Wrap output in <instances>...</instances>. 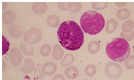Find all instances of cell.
<instances>
[{"label": "cell", "mask_w": 134, "mask_h": 80, "mask_svg": "<svg viewBox=\"0 0 134 80\" xmlns=\"http://www.w3.org/2000/svg\"><path fill=\"white\" fill-rule=\"evenodd\" d=\"M107 7H108L107 2H94V3H92V7L94 10H104Z\"/></svg>", "instance_id": "cell-25"}, {"label": "cell", "mask_w": 134, "mask_h": 80, "mask_svg": "<svg viewBox=\"0 0 134 80\" xmlns=\"http://www.w3.org/2000/svg\"><path fill=\"white\" fill-rule=\"evenodd\" d=\"M40 63H37L35 69V80H44L43 74L42 73Z\"/></svg>", "instance_id": "cell-22"}, {"label": "cell", "mask_w": 134, "mask_h": 80, "mask_svg": "<svg viewBox=\"0 0 134 80\" xmlns=\"http://www.w3.org/2000/svg\"><path fill=\"white\" fill-rule=\"evenodd\" d=\"M134 28V23L132 20H127L125 22H124L122 25V32L125 34H129L133 31Z\"/></svg>", "instance_id": "cell-18"}, {"label": "cell", "mask_w": 134, "mask_h": 80, "mask_svg": "<svg viewBox=\"0 0 134 80\" xmlns=\"http://www.w3.org/2000/svg\"><path fill=\"white\" fill-rule=\"evenodd\" d=\"M35 69V63L30 58H26L24 62V65H22L21 70L24 74H29Z\"/></svg>", "instance_id": "cell-10"}, {"label": "cell", "mask_w": 134, "mask_h": 80, "mask_svg": "<svg viewBox=\"0 0 134 80\" xmlns=\"http://www.w3.org/2000/svg\"><path fill=\"white\" fill-rule=\"evenodd\" d=\"M100 50V44L96 41H92L88 45V51L90 54H96Z\"/></svg>", "instance_id": "cell-20"}, {"label": "cell", "mask_w": 134, "mask_h": 80, "mask_svg": "<svg viewBox=\"0 0 134 80\" xmlns=\"http://www.w3.org/2000/svg\"><path fill=\"white\" fill-rule=\"evenodd\" d=\"M80 24L86 34L96 35L104 29L105 20L102 14L94 10H90L81 15Z\"/></svg>", "instance_id": "cell-2"}, {"label": "cell", "mask_w": 134, "mask_h": 80, "mask_svg": "<svg viewBox=\"0 0 134 80\" xmlns=\"http://www.w3.org/2000/svg\"><path fill=\"white\" fill-rule=\"evenodd\" d=\"M42 39V32L36 27L29 29L24 35V42L28 44H37Z\"/></svg>", "instance_id": "cell-5"}, {"label": "cell", "mask_w": 134, "mask_h": 80, "mask_svg": "<svg viewBox=\"0 0 134 80\" xmlns=\"http://www.w3.org/2000/svg\"><path fill=\"white\" fill-rule=\"evenodd\" d=\"M83 80H87V79H83Z\"/></svg>", "instance_id": "cell-35"}, {"label": "cell", "mask_w": 134, "mask_h": 80, "mask_svg": "<svg viewBox=\"0 0 134 80\" xmlns=\"http://www.w3.org/2000/svg\"><path fill=\"white\" fill-rule=\"evenodd\" d=\"M116 17L121 21H124L131 17V12L127 8H122L116 12Z\"/></svg>", "instance_id": "cell-17"}, {"label": "cell", "mask_w": 134, "mask_h": 80, "mask_svg": "<svg viewBox=\"0 0 134 80\" xmlns=\"http://www.w3.org/2000/svg\"><path fill=\"white\" fill-rule=\"evenodd\" d=\"M82 4L80 2H68V9L73 13L79 12L81 10Z\"/></svg>", "instance_id": "cell-19"}, {"label": "cell", "mask_w": 134, "mask_h": 80, "mask_svg": "<svg viewBox=\"0 0 134 80\" xmlns=\"http://www.w3.org/2000/svg\"><path fill=\"white\" fill-rule=\"evenodd\" d=\"M96 71H97V69H96L95 65H92V64L87 65L85 68V70H84L85 74L88 76H93L96 74Z\"/></svg>", "instance_id": "cell-23"}, {"label": "cell", "mask_w": 134, "mask_h": 80, "mask_svg": "<svg viewBox=\"0 0 134 80\" xmlns=\"http://www.w3.org/2000/svg\"><path fill=\"white\" fill-rule=\"evenodd\" d=\"M6 63H5V62L4 60H2V71H4L5 69H6Z\"/></svg>", "instance_id": "cell-32"}, {"label": "cell", "mask_w": 134, "mask_h": 80, "mask_svg": "<svg viewBox=\"0 0 134 80\" xmlns=\"http://www.w3.org/2000/svg\"><path fill=\"white\" fill-rule=\"evenodd\" d=\"M20 50L26 56H32L34 55V48L32 45L22 43L20 45Z\"/></svg>", "instance_id": "cell-15"}, {"label": "cell", "mask_w": 134, "mask_h": 80, "mask_svg": "<svg viewBox=\"0 0 134 80\" xmlns=\"http://www.w3.org/2000/svg\"><path fill=\"white\" fill-rule=\"evenodd\" d=\"M63 55H64V51L62 47H60V45L55 44L53 47V51H52L53 58L57 61H59L63 58Z\"/></svg>", "instance_id": "cell-13"}, {"label": "cell", "mask_w": 134, "mask_h": 80, "mask_svg": "<svg viewBox=\"0 0 134 80\" xmlns=\"http://www.w3.org/2000/svg\"><path fill=\"white\" fill-rule=\"evenodd\" d=\"M125 65L127 69H134V55H131L127 58V61H125Z\"/></svg>", "instance_id": "cell-26"}, {"label": "cell", "mask_w": 134, "mask_h": 80, "mask_svg": "<svg viewBox=\"0 0 134 80\" xmlns=\"http://www.w3.org/2000/svg\"><path fill=\"white\" fill-rule=\"evenodd\" d=\"M41 70H42V73L44 75L51 76V75H54L55 73L57 72V66L53 62H47V63H45L43 65Z\"/></svg>", "instance_id": "cell-7"}, {"label": "cell", "mask_w": 134, "mask_h": 80, "mask_svg": "<svg viewBox=\"0 0 134 80\" xmlns=\"http://www.w3.org/2000/svg\"><path fill=\"white\" fill-rule=\"evenodd\" d=\"M133 52H134V47H133Z\"/></svg>", "instance_id": "cell-34"}, {"label": "cell", "mask_w": 134, "mask_h": 80, "mask_svg": "<svg viewBox=\"0 0 134 80\" xmlns=\"http://www.w3.org/2000/svg\"><path fill=\"white\" fill-rule=\"evenodd\" d=\"M65 74L67 78L70 79H74L79 76V72L78 69H76L75 66H68L65 70Z\"/></svg>", "instance_id": "cell-12"}, {"label": "cell", "mask_w": 134, "mask_h": 80, "mask_svg": "<svg viewBox=\"0 0 134 80\" xmlns=\"http://www.w3.org/2000/svg\"><path fill=\"white\" fill-rule=\"evenodd\" d=\"M52 80H65V76H63L61 74H56L53 79Z\"/></svg>", "instance_id": "cell-30"}, {"label": "cell", "mask_w": 134, "mask_h": 80, "mask_svg": "<svg viewBox=\"0 0 134 80\" xmlns=\"http://www.w3.org/2000/svg\"><path fill=\"white\" fill-rule=\"evenodd\" d=\"M40 54L43 57H48L51 54V47L49 44H43L40 47Z\"/></svg>", "instance_id": "cell-24"}, {"label": "cell", "mask_w": 134, "mask_h": 80, "mask_svg": "<svg viewBox=\"0 0 134 80\" xmlns=\"http://www.w3.org/2000/svg\"><path fill=\"white\" fill-rule=\"evenodd\" d=\"M74 62V56L71 54H66L65 57L63 58L62 61H61V65L63 67H65L67 65L72 64Z\"/></svg>", "instance_id": "cell-21"}, {"label": "cell", "mask_w": 134, "mask_h": 80, "mask_svg": "<svg viewBox=\"0 0 134 80\" xmlns=\"http://www.w3.org/2000/svg\"><path fill=\"white\" fill-rule=\"evenodd\" d=\"M105 52L113 61L122 62L130 57L131 50L127 41L121 37H116L107 44Z\"/></svg>", "instance_id": "cell-3"}, {"label": "cell", "mask_w": 134, "mask_h": 80, "mask_svg": "<svg viewBox=\"0 0 134 80\" xmlns=\"http://www.w3.org/2000/svg\"><path fill=\"white\" fill-rule=\"evenodd\" d=\"M8 34L9 36L13 39H18L22 35V30L21 26L19 25H13L8 28Z\"/></svg>", "instance_id": "cell-8"}, {"label": "cell", "mask_w": 134, "mask_h": 80, "mask_svg": "<svg viewBox=\"0 0 134 80\" xmlns=\"http://www.w3.org/2000/svg\"><path fill=\"white\" fill-rule=\"evenodd\" d=\"M118 27V23L115 19H110L106 23L105 25V31L108 34H112L116 31V29Z\"/></svg>", "instance_id": "cell-14"}, {"label": "cell", "mask_w": 134, "mask_h": 80, "mask_svg": "<svg viewBox=\"0 0 134 80\" xmlns=\"http://www.w3.org/2000/svg\"><path fill=\"white\" fill-rule=\"evenodd\" d=\"M60 20L57 15H51L47 18V23L51 28H56L59 25Z\"/></svg>", "instance_id": "cell-16"}, {"label": "cell", "mask_w": 134, "mask_h": 80, "mask_svg": "<svg viewBox=\"0 0 134 80\" xmlns=\"http://www.w3.org/2000/svg\"><path fill=\"white\" fill-rule=\"evenodd\" d=\"M2 5H4V7H3V8H2V10H5V8L7 7V4L3 3V4H2Z\"/></svg>", "instance_id": "cell-33"}, {"label": "cell", "mask_w": 134, "mask_h": 80, "mask_svg": "<svg viewBox=\"0 0 134 80\" xmlns=\"http://www.w3.org/2000/svg\"><path fill=\"white\" fill-rule=\"evenodd\" d=\"M48 5L46 2H35L32 4V10L37 15H43L46 12Z\"/></svg>", "instance_id": "cell-9"}, {"label": "cell", "mask_w": 134, "mask_h": 80, "mask_svg": "<svg viewBox=\"0 0 134 80\" xmlns=\"http://www.w3.org/2000/svg\"><path fill=\"white\" fill-rule=\"evenodd\" d=\"M58 8L62 11H67L68 10V3L67 2H58Z\"/></svg>", "instance_id": "cell-29"}, {"label": "cell", "mask_w": 134, "mask_h": 80, "mask_svg": "<svg viewBox=\"0 0 134 80\" xmlns=\"http://www.w3.org/2000/svg\"><path fill=\"white\" fill-rule=\"evenodd\" d=\"M105 75L111 79H117L122 73L121 65L116 63L108 62L105 66Z\"/></svg>", "instance_id": "cell-4"}, {"label": "cell", "mask_w": 134, "mask_h": 80, "mask_svg": "<svg viewBox=\"0 0 134 80\" xmlns=\"http://www.w3.org/2000/svg\"><path fill=\"white\" fill-rule=\"evenodd\" d=\"M57 36L60 44L70 51L79 50L84 42L83 31L73 21H68L61 23L57 31Z\"/></svg>", "instance_id": "cell-1"}, {"label": "cell", "mask_w": 134, "mask_h": 80, "mask_svg": "<svg viewBox=\"0 0 134 80\" xmlns=\"http://www.w3.org/2000/svg\"><path fill=\"white\" fill-rule=\"evenodd\" d=\"M2 44H3V47H2V49H3V52H2V55H4L8 50L9 49V42L7 41V39H5L4 36H2Z\"/></svg>", "instance_id": "cell-28"}, {"label": "cell", "mask_w": 134, "mask_h": 80, "mask_svg": "<svg viewBox=\"0 0 134 80\" xmlns=\"http://www.w3.org/2000/svg\"><path fill=\"white\" fill-rule=\"evenodd\" d=\"M9 58L11 63L14 66H18L23 61V55L18 48H12L9 53Z\"/></svg>", "instance_id": "cell-6"}, {"label": "cell", "mask_w": 134, "mask_h": 80, "mask_svg": "<svg viewBox=\"0 0 134 80\" xmlns=\"http://www.w3.org/2000/svg\"><path fill=\"white\" fill-rule=\"evenodd\" d=\"M15 21V14L13 11L6 10L2 13V21L6 25H10Z\"/></svg>", "instance_id": "cell-11"}, {"label": "cell", "mask_w": 134, "mask_h": 80, "mask_svg": "<svg viewBox=\"0 0 134 80\" xmlns=\"http://www.w3.org/2000/svg\"><path fill=\"white\" fill-rule=\"evenodd\" d=\"M117 7H125L126 4H127V2H116L115 3Z\"/></svg>", "instance_id": "cell-31"}, {"label": "cell", "mask_w": 134, "mask_h": 80, "mask_svg": "<svg viewBox=\"0 0 134 80\" xmlns=\"http://www.w3.org/2000/svg\"><path fill=\"white\" fill-rule=\"evenodd\" d=\"M121 38H122L127 42H131L134 39V31L129 33V34H125L124 32H122L120 34Z\"/></svg>", "instance_id": "cell-27"}]
</instances>
